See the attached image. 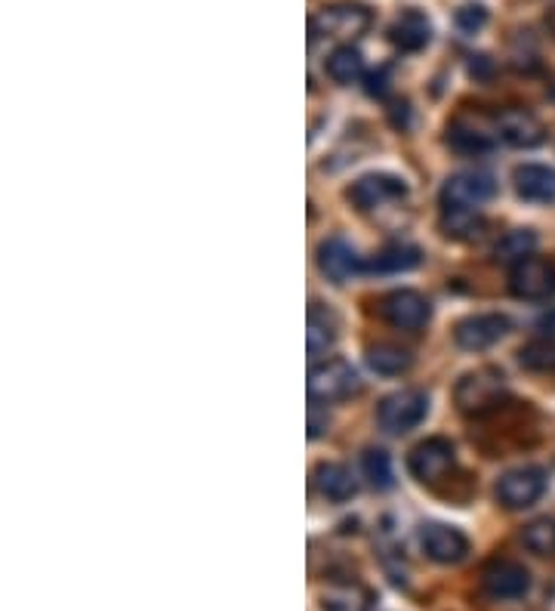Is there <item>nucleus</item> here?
Segmentation results:
<instances>
[{"mask_svg": "<svg viewBox=\"0 0 555 611\" xmlns=\"http://www.w3.org/2000/svg\"><path fill=\"white\" fill-rule=\"evenodd\" d=\"M305 389H309V399L321 404L343 402L349 395H355L361 389L359 371L343 359H327L312 364L309 371V380H305Z\"/></svg>", "mask_w": 555, "mask_h": 611, "instance_id": "f257e3e1", "label": "nucleus"}, {"mask_svg": "<svg viewBox=\"0 0 555 611\" xmlns=\"http://www.w3.org/2000/svg\"><path fill=\"white\" fill-rule=\"evenodd\" d=\"M430 414V395L423 389H402L386 395L380 408H376V420L380 427L392 435H404V432L416 430Z\"/></svg>", "mask_w": 555, "mask_h": 611, "instance_id": "f03ea898", "label": "nucleus"}, {"mask_svg": "<svg viewBox=\"0 0 555 611\" xmlns=\"http://www.w3.org/2000/svg\"><path fill=\"white\" fill-rule=\"evenodd\" d=\"M503 374L494 368H482L472 374L460 377L457 389H454V402L463 414H485L503 399Z\"/></svg>", "mask_w": 555, "mask_h": 611, "instance_id": "7ed1b4c3", "label": "nucleus"}, {"mask_svg": "<svg viewBox=\"0 0 555 611\" xmlns=\"http://www.w3.org/2000/svg\"><path fill=\"white\" fill-rule=\"evenodd\" d=\"M509 291L527 303L549 300L555 293V266L541 257H527L522 263H515L509 272Z\"/></svg>", "mask_w": 555, "mask_h": 611, "instance_id": "20e7f679", "label": "nucleus"}, {"mask_svg": "<svg viewBox=\"0 0 555 611\" xmlns=\"http://www.w3.org/2000/svg\"><path fill=\"white\" fill-rule=\"evenodd\" d=\"M407 470L423 485L442 482L444 475L454 470V444L442 435H432L426 442H420L407 458Z\"/></svg>", "mask_w": 555, "mask_h": 611, "instance_id": "39448f33", "label": "nucleus"}, {"mask_svg": "<svg viewBox=\"0 0 555 611\" xmlns=\"http://www.w3.org/2000/svg\"><path fill=\"white\" fill-rule=\"evenodd\" d=\"M497 139V127L487 124L485 118H478V114H457L447 127V146L457 154H466V158L494 152Z\"/></svg>", "mask_w": 555, "mask_h": 611, "instance_id": "423d86ee", "label": "nucleus"}, {"mask_svg": "<svg viewBox=\"0 0 555 611\" xmlns=\"http://www.w3.org/2000/svg\"><path fill=\"white\" fill-rule=\"evenodd\" d=\"M380 315L398 331H423L432 319V306L423 293L392 291L380 300Z\"/></svg>", "mask_w": 555, "mask_h": 611, "instance_id": "0eeeda50", "label": "nucleus"}, {"mask_svg": "<svg viewBox=\"0 0 555 611\" xmlns=\"http://www.w3.org/2000/svg\"><path fill=\"white\" fill-rule=\"evenodd\" d=\"M497 194V182L485 170H463L442 186V208H478Z\"/></svg>", "mask_w": 555, "mask_h": 611, "instance_id": "6e6552de", "label": "nucleus"}, {"mask_svg": "<svg viewBox=\"0 0 555 611\" xmlns=\"http://www.w3.org/2000/svg\"><path fill=\"white\" fill-rule=\"evenodd\" d=\"M546 491V472L537 467H522L509 470L497 482V500L506 510H527L543 498Z\"/></svg>", "mask_w": 555, "mask_h": 611, "instance_id": "1a4fd4ad", "label": "nucleus"}, {"mask_svg": "<svg viewBox=\"0 0 555 611\" xmlns=\"http://www.w3.org/2000/svg\"><path fill=\"white\" fill-rule=\"evenodd\" d=\"M309 28H312V38H333V41L359 38L371 28V13L364 7H327L312 16Z\"/></svg>", "mask_w": 555, "mask_h": 611, "instance_id": "9d476101", "label": "nucleus"}, {"mask_svg": "<svg viewBox=\"0 0 555 611\" xmlns=\"http://www.w3.org/2000/svg\"><path fill=\"white\" fill-rule=\"evenodd\" d=\"M346 194L359 210H380L386 208V204L402 201L404 194H407V186L398 177H392V173H367V177L352 182Z\"/></svg>", "mask_w": 555, "mask_h": 611, "instance_id": "9b49d317", "label": "nucleus"}, {"mask_svg": "<svg viewBox=\"0 0 555 611\" xmlns=\"http://www.w3.org/2000/svg\"><path fill=\"white\" fill-rule=\"evenodd\" d=\"M513 328V321L500 312H482V315H470L457 324L454 331V340H457L460 349L466 352H482V349H491L494 343H500L506 333Z\"/></svg>", "mask_w": 555, "mask_h": 611, "instance_id": "f8f14e48", "label": "nucleus"}, {"mask_svg": "<svg viewBox=\"0 0 555 611\" xmlns=\"http://www.w3.org/2000/svg\"><path fill=\"white\" fill-rule=\"evenodd\" d=\"M420 543H423V553L430 555L432 562H442V565H454L470 553V538L460 528L442 525V522L423 525Z\"/></svg>", "mask_w": 555, "mask_h": 611, "instance_id": "ddd939ff", "label": "nucleus"}, {"mask_svg": "<svg viewBox=\"0 0 555 611\" xmlns=\"http://www.w3.org/2000/svg\"><path fill=\"white\" fill-rule=\"evenodd\" d=\"M494 127H497V137L515 149H534L546 139V127L541 124V118L525 109L500 111L494 118Z\"/></svg>", "mask_w": 555, "mask_h": 611, "instance_id": "4468645a", "label": "nucleus"}, {"mask_svg": "<svg viewBox=\"0 0 555 611\" xmlns=\"http://www.w3.org/2000/svg\"><path fill=\"white\" fill-rule=\"evenodd\" d=\"M482 583H485L487 597L522 599L531 590V574H527L525 565H518L513 559H494L482 571Z\"/></svg>", "mask_w": 555, "mask_h": 611, "instance_id": "2eb2a0df", "label": "nucleus"}, {"mask_svg": "<svg viewBox=\"0 0 555 611\" xmlns=\"http://www.w3.org/2000/svg\"><path fill=\"white\" fill-rule=\"evenodd\" d=\"M319 269L336 284H346L359 276L364 263H361L359 250L352 248L346 238H327L319 248Z\"/></svg>", "mask_w": 555, "mask_h": 611, "instance_id": "dca6fc26", "label": "nucleus"}, {"mask_svg": "<svg viewBox=\"0 0 555 611\" xmlns=\"http://www.w3.org/2000/svg\"><path fill=\"white\" fill-rule=\"evenodd\" d=\"M389 41L402 53H420L432 41V22L420 10H404L389 28Z\"/></svg>", "mask_w": 555, "mask_h": 611, "instance_id": "f3484780", "label": "nucleus"}, {"mask_svg": "<svg viewBox=\"0 0 555 611\" xmlns=\"http://www.w3.org/2000/svg\"><path fill=\"white\" fill-rule=\"evenodd\" d=\"M515 192L531 204L555 201V170L546 164H522L515 170Z\"/></svg>", "mask_w": 555, "mask_h": 611, "instance_id": "a211bd4d", "label": "nucleus"}, {"mask_svg": "<svg viewBox=\"0 0 555 611\" xmlns=\"http://www.w3.org/2000/svg\"><path fill=\"white\" fill-rule=\"evenodd\" d=\"M340 337V321L333 315L327 306L312 303L309 306V315H305V349L309 355H321L336 343Z\"/></svg>", "mask_w": 555, "mask_h": 611, "instance_id": "6ab92c4d", "label": "nucleus"}, {"mask_svg": "<svg viewBox=\"0 0 555 611\" xmlns=\"http://www.w3.org/2000/svg\"><path fill=\"white\" fill-rule=\"evenodd\" d=\"M315 485L327 500H336V503H343V500L355 498V491H359V482H355V475L349 467L343 463H319V470H315Z\"/></svg>", "mask_w": 555, "mask_h": 611, "instance_id": "aec40b11", "label": "nucleus"}, {"mask_svg": "<svg viewBox=\"0 0 555 611\" xmlns=\"http://www.w3.org/2000/svg\"><path fill=\"white\" fill-rule=\"evenodd\" d=\"M482 229H485V220L478 208H442V232L447 238L472 241L482 236Z\"/></svg>", "mask_w": 555, "mask_h": 611, "instance_id": "412c9836", "label": "nucleus"}, {"mask_svg": "<svg viewBox=\"0 0 555 611\" xmlns=\"http://www.w3.org/2000/svg\"><path fill=\"white\" fill-rule=\"evenodd\" d=\"M367 368L374 371V374L383 377H398L404 374L407 368H411V352L402 347H392V343H376V347L367 349Z\"/></svg>", "mask_w": 555, "mask_h": 611, "instance_id": "4be33fe9", "label": "nucleus"}, {"mask_svg": "<svg viewBox=\"0 0 555 611\" xmlns=\"http://www.w3.org/2000/svg\"><path fill=\"white\" fill-rule=\"evenodd\" d=\"M324 69H327V74H331L336 83H355L361 74H364V59H361V53L352 43H340V47L327 56Z\"/></svg>", "mask_w": 555, "mask_h": 611, "instance_id": "5701e85b", "label": "nucleus"}, {"mask_svg": "<svg viewBox=\"0 0 555 611\" xmlns=\"http://www.w3.org/2000/svg\"><path fill=\"white\" fill-rule=\"evenodd\" d=\"M423 260V253L411 244H389L374 257L371 269L374 272H383V276H398V272H411Z\"/></svg>", "mask_w": 555, "mask_h": 611, "instance_id": "b1692460", "label": "nucleus"}, {"mask_svg": "<svg viewBox=\"0 0 555 611\" xmlns=\"http://www.w3.org/2000/svg\"><path fill=\"white\" fill-rule=\"evenodd\" d=\"M534 248H537V236L531 229H513V232H506V236L500 238L494 257H497L500 263L515 266L527 260V257H534Z\"/></svg>", "mask_w": 555, "mask_h": 611, "instance_id": "393cba45", "label": "nucleus"}, {"mask_svg": "<svg viewBox=\"0 0 555 611\" xmlns=\"http://www.w3.org/2000/svg\"><path fill=\"white\" fill-rule=\"evenodd\" d=\"M518 361L527 371H537V374H549L555 371V340L553 337H541V340H531L518 352Z\"/></svg>", "mask_w": 555, "mask_h": 611, "instance_id": "a878e982", "label": "nucleus"}, {"mask_svg": "<svg viewBox=\"0 0 555 611\" xmlns=\"http://www.w3.org/2000/svg\"><path fill=\"white\" fill-rule=\"evenodd\" d=\"M361 470L367 475V482L380 491H386V488L395 485V470H392V460H389L386 451H380V448H371V451H364V458H361Z\"/></svg>", "mask_w": 555, "mask_h": 611, "instance_id": "bb28decb", "label": "nucleus"}, {"mask_svg": "<svg viewBox=\"0 0 555 611\" xmlns=\"http://www.w3.org/2000/svg\"><path fill=\"white\" fill-rule=\"evenodd\" d=\"M522 543L531 553L555 555V522L553 519H537L522 531Z\"/></svg>", "mask_w": 555, "mask_h": 611, "instance_id": "cd10ccee", "label": "nucleus"}, {"mask_svg": "<svg viewBox=\"0 0 555 611\" xmlns=\"http://www.w3.org/2000/svg\"><path fill=\"white\" fill-rule=\"evenodd\" d=\"M324 611H364L367 609V593L361 587H333L321 599Z\"/></svg>", "mask_w": 555, "mask_h": 611, "instance_id": "c85d7f7f", "label": "nucleus"}, {"mask_svg": "<svg viewBox=\"0 0 555 611\" xmlns=\"http://www.w3.org/2000/svg\"><path fill=\"white\" fill-rule=\"evenodd\" d=\"M487 22V10L485 7H478V3H466V7H460L457 10V28L460 31H466V34H475L478 28H485Z\"/></svg>", "mask_w": 555, "mask_h": 611, "instance_id": "c756f323", "label": "nucleus"}, {"mask_svg": "<svg viewBox=\"0 0 555 611\" xmlns=\"http://www.w3.org/2000/svg\"><path fill=\"white\" fill-rule=\"evenodd\" d=\"M331 427V417H327V408H321V402L309 404V439H319Z\"/></svg>", "mask_w": 555, "mask_h": 611, "instance_id": "7c9ffc66", "label": "nucleus"}, {"mask_svg": "<svg viewBox=\"0 0 555 611\" xmlns=\"http://www.w3.org/2000/svg\"><path fill=\"white\" fill-rule=\"evenodd\" d=\"M546 26H549V31L555 34V7H549V13H546Z\"/></svg>", "mask_w": 555, "mask_h": 611, "instance_id": "2f4dec72", "label": "nucleus"}, {"mask_svg": "<svg viewBox=\"0 0 555 611\" xmlns=\"http://www.w3.org/2000/svg\"><path fill=\"white\" fill-rule=\"evenodd\" d=\"M553 99H555V83H553Z\"/></svg>", "mask_w": 555, "mask_h": 611, "instance_id": "473e14b6", "label": "nucleus"}]
</instances>
